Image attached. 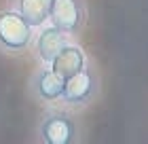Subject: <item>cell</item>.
I'll list each match as a JSON object with an SVG mask.
<instances>
[{"label": "cell", "mask_w": 148, "mask_h": 144, "mask_svg": "<svg viewBox=\"0 0 148 144\" xmlns=\"http://www.w3.org/2000/svg\"><path fill=\"white\" fill-rule=\"evenodd\" d=\"M34 25L13 6L0 9V53L19 57L30 51L34 38Z\"/></svg>", "instance_id": "obj_2"}, {"label": "cell", "mask_w": 148, "mask_h": 144, "mask_svg": "<svg viewBox=\"0 0 148 144\" xmlns=\"http://www.w3.org/2000/svg\"><path fill=\"white\" fill-rule=\"evenodd\" d=\"M49 21L55 23L68 38H78L89 21L87 0H53Z\"/></svg>", "instance_id": "obj_5"}, {"label": "cell", "mask_w": 148, "mask_h": 144, "mask_svg": "<svg viewBox=\"0 0 148 144\" xmlns=\"http://www.w3.org/2000/svg\"><path fill=\"white\" fill-rule=\"evenodd\" d=\"M64 85L66 79L59 76L49 64H38L28 79V93L40 106L62 104Z\"/></svg>", "instance_id": "obj_4"}, {"label": "cell", "mask_w": 148, "mask_h": 144, "mask_svg": "<svg viewBox=\"0 0 148 144\" xmlns=\"http://www.w3.org/2000/svg\"><path fill=\"white\" fill-rule=\"evenodd\" d=\"M83 121L76 110L64 104L42 106L36 127L34 140L40 144H78L83 142Z\"/></svg>", "instance_id": "obj_1"}, {"label": "cell", "mask_w": 148, "mask_h": 144, "mask_svg": "<svg viewBox=\"0 0 148 144\" xmlns=\"http://www.w3.org/2000/svg\"><path fill=\"white\" fill-rule=\"evenodd\" d=\"M89 64H91V57L87 55V51L76 43V38H68L62 45V49L57 51V55L51 59L49 66L59 76L70 79L74 74H78L80 70H85Z\"/></svg>", "instance_id": "obj_7"}, {"label": "cell", "mask_w": 148, "mask_h": 144, "mask_svg": "<svg viewBox=\"0 0 148 144\" xmlns=\"http://www.w3.org/2000/svg\"><path fill=\"white\" fill-rule=\"evenodd\" d=\"M51 2L53 0H11V6L17 9L34 28H38L45 21H49Z\"/></svg>", "instance_id": "obj_8"}, {"label": "cell", "mask_w": 148, "mask_h": 144, "mask_svg": "<svg viewBox=\"0 0 148 144\" xmlns=\"http://www.w3.org/2000/svg\"><path fill=\"white\" fill-rule=\"evenodd\" d=\"M99 91H102V81H99V72L95 64H91L80 70L78 74L66 79L64 85V95H62V104L72 108V110H87L93 102L99 98Z\"/></svg>", "instance_id": "obj_3"}, {"label": "cell", "mask_w": 148, "mask_h": 144, "mask_svg": "<svg viewBox=\"0 0 148 144\" xmlns=\"http://www.w3.org/2000/svg\"><path fill=\"white\" fill-rule=\"evenodd\" d=\"M68 40V36L57 28L55 23L45 21L34 30V38H32L30 51L32 57L36 59V64H51V59L57 55V51L62 49V45Z\"/></svg>", "instance_id": "obj_6"}]
</instances>
